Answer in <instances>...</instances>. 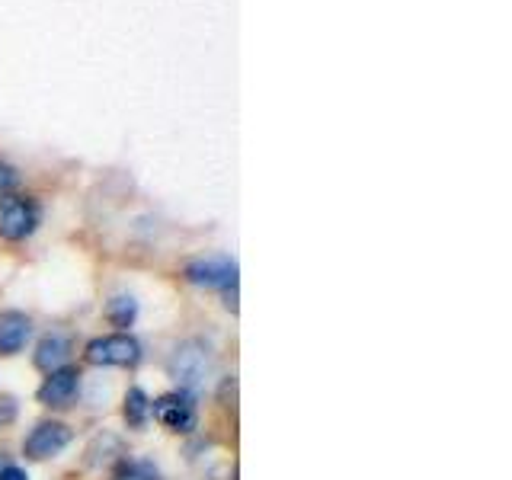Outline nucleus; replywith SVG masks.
<instances>
[{
  "label": "nucleus",
  "instance_id": "obj_3",
  "mask_svg": "<svg viewBox=\"0 0 512 480\" xmlns=\"http://www.w3.org/2000/svg\"><path fill=\"white\" fill-rule=\"evenodd\" d=\"M208 368H212V359H208V349L196 340H189L183 346H176L173 359H170V372L173 378L180 381V388L186 394H196L205 378H208Z\"/></svg>",
  "mask_w": 512,
  "mask_h": 480
},
{
  "label": "nucleus",
  "instance_id": "obj_9",
  "mask_svg": "<svg viewBox=\"0 0 512 480\" xmlns=\"http://www.w3.org/2000/svg\"><path fill=\"white\" fill-rule=\"evenodd\" d=\"M68 356H71V343H68V336H61V333H48L45 340L39 343L36 349V368H42V372H55V368L61 365H68Z\"/></svg>",
  "mask_w": 512,
  "mask_h": 480
},
{
  "label": "nucleus",
  "instance_id": "obj_15",
  "mask_svg": "<svg viewBox=\"0 0 512 480\" xmlns=\"http://www.w3.org/2000/svg\"><path fill=\"white\" fill-rule=\"evenodd\" d=\"M0 480H29V477H26L23 468H13V464H10V468L0 471Z\"/></svg>",
  "mask_w": 512,
  "mask_h": 480
},
{
  "label": "nucleus",
  "instance_id": "obj_13",
  "mask_svg": "<svg viewBox=\"0 0 512 480\" xmlns=\"http://www.w3.org/2000/svg\"><path fill=\"white\" fill-rule=\"evenodd\" d=\"M16 186H20V173H16V167L0 164V199H7Z\"/></svg>",
  "mask_w": 512,
  "mask_h": 480
},
{
  "label": "nucleus",
  "instance_id": "obj_1",
  "mask_svg": "<svg viewBox=\"0 0 512 480\" xmlns=\"http://www.w3.org/2000/svg\"><path fill=\"white\" fill-rule=\"evenodd\" d=\"M84 359L103 368H132L141 362V343L132 333H109L87 343Z\"/></svg>",
  "mask_w": 512,
  "mask_h": 480
},
{
  "label": "nucleus",
  "instance_id": "obj_11",
  "mask_svg": "<svg viewBox=\"0 0 512 480\" xmlns=\"http://www.w3.org/2000/svg\"><path fill=\"white\" fill-rule=\"evenodd\" d=\"M135 314H138V301L132 295H116V298L109 301V308H106L109 324L122 327V330L135 324Z\"/></svg>",
  "mask_w": 512,
  "mask_h": 480
},
{
  "label": "nucleus",
  "instance_id": "obj_10",
  "mask_svg": "<svg viewBox=\"0 0 512 480\" xmlns=\"http://www.w3.org/2000/svg\"><path fill=\"white\" fill-rule=\"evenodd\" d=\"M122 413H125V423L132 426V429H144V426H148V420H151V400H148V394H144L141 388H132V391L125 394Z\"/></svg>",
  "mask_w": 512,
  "mask_h": 480
},
{
  "label": "nucleus",
  "instance_id": "obj_2",
  "mask_svg": "<svg viewBox=\"0 0 512 480\" xmlns=\"http://www.w3.org/2000/svg\"><path fill=\"white\" fill-rule=\"evenodd\" d=\"M42 224V208L32 196H7L0 199V237L4 240H26L36 234Z\"/></svg>",
  "mask_w": 512,
  "mask_h": 480
},
{
  "label": "nucleus",
  "instance_id": "obj_12",
  "mask_svg": "<svg viewBox=\"0 0 512 480\" xmlns=\"http://www.w3.org/2000/svg\"><path fill=\"white\" fill-rule=\"evenodd\" d=\"M112 480H160V474L148 461H125Z\"/></svg>",
  "mask_w": 512,
  "mask_h": 480
},
{
  "label": "nucleus",
  "instance_id": "obj_4",
  "mask_svg": "<svg viewBox=\"0 0 512 480\" xmlns=\"http://www.w3.org/2000/svg\"><path fill=\"white\" fill-rule=\"evenodd\" d=\"M151 413H154V420L170 432H192L199 423L196 400H192V394H186V391H173V394L157 397L151 404Z\"/></svg>",
  "mask_w": 512,
  "mask_h": 480
},
{
  "label": "nucleus",
  "instance_id": "obj_5",
  "mask_svg": "<svg viewBox=\"0 0 512 480\" xmlns=\"http://www.w3.org/2000/svg\"><path fill=\"white\" fill-rule=\"evenodd\" d=\"M183 276L192 285H202V288H237V263L231 256H212V260H192L186 263Z\"/></svg>",
  "mask_w": 512,
  "mask_h": 480
},
{
  "label": "nucleus",
  "instance_id": "obj_8",
  "mask_svg": "<svg viewBox=\"0 0 512 480\" xmlns=\"http://www.w3.org/2000/svg\"><path fill=\"white\" fill-rule=\"evenodd\" d=\"M32 336V320L23 311L0 314V356H16Z\"/></svg>",
  "mask_w": 512,
  "mask_h": 480
},
{
  "label": "nucleus",
  "instance_id": "obj_14",
  "mask_svg": "<svg viewBox=\"0 0 512 480\" xmlns=\"http://www.w3.org/2000/svg\"><path fill=\"white\" fill-rule=\"evenodd\" d=\"M16 420V397L4 394L0 397V429H7Z\"/></svg>",
  "mask_w": 512,
  "mask_h": 480
},
{
  "label": "nucleus",
  "instance_id": "obj_7",
  "mask_svg": "<svg viewBox=\"0 0 512 480\" xmlns=\"http://www.w3.org/2000/svg\"><path fill=\"white\" fill-rule=\"evenodd\" d=\"M80 391V372L74 365H61L55 372H48V378L39 388V404L52 407V410H64L74 404V397Z\"/></svg>",
  "mask_w": 512,
  "mask_h": 480
},
{
  "label": "nucleus",
  "instance_id": "obj_6",
  "mask_svg": "<svg viewBox=\"0 0 512 480\" xmlns=\"http://www.w3.org/2000/svg\"><path fill=\"white\" fill-rule=\"evenodd\" d=\"M71 439H74V432L68 426L48 420V423H39L36 429L29 432L26 442H23V452L32 461H45V458H55L61 448H68Z\"/></svg>",
  "mask_w": 512,
  "mask_h": 480
}]
</instances>
